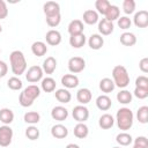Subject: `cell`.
Returning <instances> with one entry per match:
<instances>
[{"instance_id":"cell-1","label":"cell","mask_w":148,"mask_h":148,"mask_svg":"<svg viewBox=\"0 0 148 148\" xmlns=\"http://www.w3.org/2000/svg\"><path fill=\"white\" fill-rule=\"evenodd\" d=\"M9 62L13 74L15 76H20L25 73L27 71V60L22 51L15 50L9 54Z\"/></svg>"},{"instance_id":"cell-2","label":"cell","mask_w":148,"mask_h":148,"mask_svg":"<svg viewBox=\"0 0 148 148\" xmlns=\"http://www.w3.org/2000/svg\"><path fill=\"white\" fill-rule=\"evenodd\" d=\"M117 126L119 130H121L123 132H126L127 130H130L133 126V121H134V114L132 112L131 109L128 108H120L117 111L116 114V120Z\"/></svg>"},{"instance_id":"cell-3","label":"cell","mask_w":148,"mask_h":148,"mask_svg":"<svg viewBox=\"0 0 148 148\" xmlns=\"http://www.w3.org/2000/svg\"><path fill=\"white\" fill-rule=\"evenodd\" d=\"M112 81L118 88H126L130 84V75L125 66L117 65L112 69Z\"/></svg>"},{"instance_id":"cell-4","label":"cell","mask_w":148,"mask_h":148,"mask_svg":"<svg viewBox=\"0 0 148 148\" xmlns=\"http://www.w3.org/2000/svg\"><path fill=\"white\" fill-rule=\"evenodd\" d=\"M43 74H44V72H43L42 67L34 65V66L29 67L28 71L25 72V79L30 83H36L43 79Z\"/></svg>"},{"instance_id":"cell-5","label":"cell","mask_w":148,"mask_h":148,"mask_svg":"<svg viewBox=\"0 0 148 148\" xmlns=\"http://www.w3.org/2000/svg\"><path fill=\"white\" fill-rule=\"evenodd\" d=\"M86 68V60L81 57H72L68 60V69L72 74L81 73Z\"/></svg>"},{"instance_id":"cell-6","label":"cell","mask_w":148,"mask_h":148,"mask_svg":"<svg viewBox=\"0 0 148 148\" xmlns=\"http://www.w3.org/2000/svg\"><path fill=\"white\" fill-rule=\"evenodd\" d=\"M13 140V130L9 125L0 126V146L8 147Z\"/></svg>"},{"instance_id":"cell-7","label":"cell","mask_w":148,"mask_h":148,"mask_svg":"<svg viewBox=\"0 0 148 148\" xmlns=\"http://www.w3.org/2000/svg\"><path fill=\"white\" fill-rule=\"evenodd\" d=\"M72 116L77 123H84L89 118V110L86 105H76L72 111Z\"/></svg>"},{"instance_id":"cell-8","label":"cell","mask_w":148,"mask_h":148,"mask_svg":"<svg viewBox=\"0 0 148 148\" xmlns=\"http://www.w3.org/2000/svg\"><path fill=\"white\" fill-rule=\"evenodd\" d=\"M133 22H134L135 27H138V28H147L148 27V12L145 9L136 12L134 14Z\"/></svg>"},{"instance_id":"cell-9","label":"cell","mask_w":148,"mask_h":148,"mask_svg":"<svg viewBox=\"0 0 148 148\" xmlns=\"http://www.w3.org/2000/svg\"><path fill=\"white\" fill-rule=\"evenodd\" d=\"M51 117L52 119L57 120V121H64L67 119L68 117V110L65 108V106H61V105H57L52 109L51 111Z\"/></svg>"},{"instance_id":"cell-10","label":"cell","mask_w":148,"mask_h":148,"mask_svg":"<svg viewBox=\"0 0 148 148\" xmlns=\"http://www.w3.org/2000/svg\"><path fill=\"white\" fill-rule=\"evenodd\" d=\"M43 12H44L46 17L58 15V14H60V6L56 1H47L43 6Z\"/></svg>"},{"instance_id":"cell-11","label":"cell","mask_w":148,"mask_h":148,"mask_svg":"<svg viewBox=\"0 0 148 148\" xmlns=\"http://www.w3.org/2000/svg\"><path fill=\"white\" fill-rule=\"evenodd\" d=\"M45 39H46V43L51 46H57L61 43V34L58 31V30H54V29H51L46 32L45 35Z\"/></svg>"},{"instance_id":"cell-12","label":"cell","mask_w":148,"mask_h":148,"mask_svg":"<svg viewBox=\"0 0 148 148\" xmlns=\"http://www.w3.org/2000/svg\"><path fill=\"white\" fill-rule=\"evenodd\" d=\"M61 84L65 87V89L76 88L79 86V77L75 74H65L61 77Z\"/></svg>"},{"instance_id":"cell-13","label":"cell","mask_w":148,"mask_h":148,"mask_svg":"<svg viewBox=\"0 0 148 148\" xmlns=\"http://www.w3.org/2000/svg\"><path fill=\"white\" fill-rule=\"evenodd\" d=\"M113 22H110L105 18H102L98 21V31L101 34V36H109L113 32Z\"/></svg>"},{"instance_id":"cell-14","label":"cell","mask_w":148,"mask_h":148,"mask_svg":"<svg viewBox=\"0 0 148 148\" xmlns=\"http://www.w3.org/2000/svg\"><path fill=\"white\" fill-rule=\"evenodd\" d=\"M92 94L90 91V89L88 88H81L77 90L76 92V99L80 103V105H86L91 101Z\"/></svg>"},{"instance_id":"cell-15","label":"cell","mask_w":148,"mask_h":148,"mask_svg":"<svg viewBox=\"0 0 148 148\" xmlns=\"http://www.w3.org/2000/svg\"><path fill=\"white\" fill-rule=\"evenodd\" d=\"M83 29H84V25H83V22L81 20H73L69 22L68 24V34L71 36H74V35H80V34H83Z\"/></svg>"},{"instance_id":"cell-16","label":"cell","mask_w":148,"mask_h":148,"mask_svg":"<svg viewBox=\"0 0 148 148\" xmlns=\"http://www.w3.org/2000/svg\"><path fill=\"white\" fill-rule=\"evenodd\" d=\"M51 135L56 139H65L68 135V130L62 124H56L51 127Z\"/></svg>"},{"instance_id":"cell-17","label":"cell","mask_w":148,"mask_h":148,"mask_svg":"<svg viewBox=\"0 0 148 148\" xmlns=\"http://www.w3.org/2000/svg\"><path fill=\"white\" fill-rule=\"evenodd\" d=\"M22 94L27 98H29L30 101L34 102L37 97H39V95H40V88L38 86H36V84H30V86H28V87H25L23 89Z\"/></svg>"},{"instance_id":"cell-18","label":"cell","mask_w":148,"mask_h":148,"mask_svg":"<svg viewBox=\"0 0 148 148\" xmlns=\"http://www.w3.org/2000/svg\"><path fill=\"white\" fill-rule=\"evenodd\" d=\"M83 21L86 24H89V25H92V24H96L98 23L99 21V17H98V13L94 9H87L84 13H83V16H82Z\"/></svg>"},{"instance_id":"cell-19","label":"cell","mask_w":148,"mask_h":148,"mask_svg":"<svg viewBox=\"0 0 148 148\" xmlns=\"http://www.w3.org/2000/svg\"><path fill=\"white\" fill-rule=\"evenodd\" d=\"M96 106L101 111H108L112 106V101L108 95H99L96 98Z\"/></svg>"},{"instance_id":"cell-20","label":"cell","mask_w":148,"mask_h":148,"mask_svg":"<svg viewBox=\"0 0 148 148\" xmlns=\"http://www.w3.org/2000/svg\"><path fill=\"white\" fill-rule=\"evenodd\" d=\"M31 52L34 53V56L36 57H43L46 54L47 52V46L44 42L42 40H37V42H34L32 45H31Z\"/></svg>"},{"instance_id":"cell-21","label":"cell","mask_w":148,"mask_h":148,"mask_svg":"<svg viewBox=\"0 0 148 148\" xmlns=\"http://www.w3.org/2000/svg\"><path fill=\"white\" fill-rule=\"evenodd\" d=\"M88 45H89V47L91 50H99L104 45V38L98 34H94V35H91L89 37Z\"/></svg>"},{"instance_id":"cell-22","label":"cell","mask_w":148,"mask_h":148,"mask_svg":"<svg viewBox=\"0 0 148 148\" xmlns=\"http://www.w3.org/2000/svg\"><path fill=\"white\" fill-rule=\"evenodd\" d=\"M57 68V60L54 57H47L44 61H43V66L42 69L45 74H53V72Z\"/></svg>"},{"instance_id":"cell-23","label":"cell","mask_w":148,"mask_h":148,"mask_svg":"<svg viewBox=\"0 0 148 148\" xmlns=\"http://www.w3.org/2000/svg\"><path fill=\"white\" fill-rule=\"evenodd\" d=\"M54 96H56V99H57L58 102H60L61 104L69 103L71 99H72V95H71V92L68 91V89H65V88L57 89L56 92H54Z\"/></svg>"},{"instance_id":"cell-24","label":"cell","mask_w":148,"mask_h":148,"mask_svg":"<svg viewBox=\"0 0 148 148\" xmlns=\"http://www.w3.org/2000/svg\"><path fill=\"white\" fill-rule=\"evenodd\" d=\"M98 125L102 130H109L114 125V118L110 113H104L99 117Z\"/></svg>"},{"instance_id":"cell-25","label":"cell","mask_w":148,"mask_h":148,"mask_svg":"<svg viewBox=\"0 0 148 148\" xmlns=\"http://www.w3.org/2000/svg\"><path fill=\"white\" fill-rule=\"evenodd\" d=\"M73 133H74V135H75L77 139H84V138H87L88 134H89V128H88V126H87L84 123H77V124L74 126Z\"/></svg>"},{"instance_id":"cell-26","label":"cell","mask_w":148,"mask_h":148,"mask_svg":"<svg viewBox=\"0 0 148 148\" xmlns=\"http://www.w3.org/2000/svg\"><path fill=\"white\" fill-rule=\"evenodd\" d=\"M14 120V112L9 108L0 109V121L3 125H9Z\"/></svg>"},{"instance_id":"cell-27","label":"cell","mask_w":148,"mask_h":148,"mask_svg":"<svg viewBox=\"0 0 148 148\" xmlns=\"http://www.w3.org/2000/svg\"><path fill=\"white\" fill-rule=\"evenodd\" d=\"M56 80L51 76H47V77H44L42 79V83H40V88L43 91L45 92H52L56 90Z\"/></svg>"},{"instance_id":"cell-28","label":"cell","mask_w":148,"mask_h":148,"mask_svg":"<svg viewBox=\"0 0 148 148\" xmlns=\"http://www.w3.org/2000/svg\"><path fill=\"white\" fill-rule=\"evenodd\" d=\"M104 16H105L104 18L110 21V22H113V21L118 20L120 17V9H119V7L116 6V5H111Z\"/></svg>"},{"instance_id":"cell-29","label":"cell","mask_w":148,"mask_h":148,"mask_svg":"<svg viewBox=\"0 0 148 148\" xmlns=\"http://www.w3.org/2000/svg\"><path fill=\"white\" fill-rule=\"evenodd\" d=\"M86 36L84 34H80V35H74L69 37V45L74 49H80L86 44Z\"/></svg>"},{"instance_id":"cell-30","label":"cell","mask_w":148,"mask_h":148,"mask_svg":"<svg viewBox=\"0 0 148 148\" xmlns=\"http://www.w3.org/2000/svg\"><path fill=\"white\" fill-rule=\"evenodd\" d=\"M114 88H116V86H114L113 81H112L110 77H104V79H102V80L99 81V89H101L102 92H104L105 95L109 94V92H111V91H113Z\"/></svg>"},{"instance_id":"cell-31","label":"cell","mask_w":148,"mask_h":148,"mask_svg":"<svg viewBox=\"0 0 148 148\" xmlns=\"http://www.w3.org/2000/svg\"><path fill=\"white\" fill-rule=\"evenodd\" d=\"M120 43L124 46H133L136 43V37L133 32H124L120 35Z\"/></svg>"},{"instance_id":"cell-32","label":"cell","mask_w":148,"mask_h":148,"mask_svg":"<svg viewBox=\"0 0 148 148\" xmlns=\"http://www.w3.org/2000/svg\"><path fill=\"white\" fill-rule=\"evenodd\" d=\"M132 98H133L132 92H130V91L126 90V89H123V90H120V91L117 94V101H118L120 104H124V105L130 104V103L132 102Z\"/></svg>"},{"instance_id":"cell-33","label":"cell","mask_w":148,"mask_h":148,"mask_svg":"<svg viewBox=\"0 0 148 148\" xmlns=\"http://www.w3.org/2000/svg\"><path fill=\"white\" fill-rule=\"evenodd\" d=\"M116 141H117L118 145L125 147V146H130V145L132 143L133 138H132V135H131L130 133H127V132H121V133L117 134V136H116Z\"/></svg>"},{"instance_id":"cell-34","label":"cell","mask_w":148,"mask_h":148,"mask_svg":"<svg viewBox=\"0 0 148 148\" xmlns=\"http://www.w3.org/2000/svg\"><path fill=\"white\" fill-rule=\"evenodd\" d=\"M23 120L27 123V124H30V125H35L37 123H39L40 120V114L36 111H28L24 113L23 116Z\"/></svg>"},{"instance_id":"cell-35","label":"cell","mask_w":148,"mask_h":148,"mask_svg":"<svg viewBox=\"0 0 148 148\" xmlns=\"http://www.w3.org/2000/svg\"><path fill=\"white\" fill-rule=\"evenodd\" d=\"M110 6H111V3L108 0H96V2H95V8L97 9L96 12L98 14H102V15L106 14Z\"/></svg>"},{"instance_id":"cell-36","label":"cell","mask_w":148,"mask_h":148,"mask_svg":"<svg viewBox=\"0 0 148 148\" xmlns=\"http://www.w3.org/2000/svg\"><path fill=\"white\" fill-rule=\"evenodd\" d=\"M136 119L141 124H147L148 123V106L143 105L140 106L136 111Z\"/></svg>"},{"instance_id":"cell-37","label":"cell","mask_w":148,"mask_h":148,"mask_svg":"<svg viewBox=\"0 0 148 148\" xmlns=\"http://www.w3.org/2000/svg\"><path fill=\"white\" fill-rule=\"evenodd\" d=\"M25 136L31 140V141H35L39 138V130L35 126V125H30L25 128Z\"/></svg>"},{"instance_id":"cell-38","label":"cell","mask_w":148,"mask_h":148,"mask_svg":"<svg viewBox=\"0 0 148 148\" xmlns=\"http://www.w3.org/2000/svg\"><path fill=\"white\" fill-rule=\"evenodd\" d=\"M7 86H8V88L12 89V90H20V89H22L23 83H22V81H21L17 76H12V77H9V80L7 81Z\"/></svg>"},{"instance_id":"cell-39","label":"cell","mask_w":148,"mask_h":148,"mask_svg":"<svg viewBox=\"0 0 148 148\" xmlns=\"http://www.w3.org/2000/svg\"><path fill=\"white\" fill-rule=\"evenodd\" d=\"M123 10L126 15L133 14L135 10V1L134 0H124L123 1Z\"/></svg>"},{"instance_id":"cell-40","label":"cell","mask_w":148,"mask_h":148,"mask_svg":"<svg viewBox=\"0 0 148 148\" xmlns=\"http://www.w3.org/2000/svg\"><path fill=\"white\" fill-rule=\"evenodd\" d=\"M117 23H118V27L123 30H126L128 28H131V24H132V21L128 16H120L118 20H117Z\"/></svg>"},{"instance_id":"cell-41","label":"cell","mask_w":148,"mask_h":148,"mask_svg":"<svg viewBox=\"0 0 148 148\" xmlns=\"http://www.w3.org/2000/svg\"><path fill=\"white\" fill-rule=\"evenodd\" d=\"M60 22H61V15H60V14L46 17V23H47V25L51 27V28L58 27V25L60 24Z\"/></svg>"},{"instance_id":"cell-42","label":"cell","mask_w":148,"mask_h":148,"mask_svg":"<svg viewBox=\"0 0 148 148\" xmlns=\"http://www.w3.org/2000/svg\"><path fill=\"white\" fill-rule=\"evenodd\" d=\"M133 95L139 98V99H145L148 97V89L147 88H140V87H135Z\"/></svg>"},{"instance_id":"cell-43","label":"cell","mask_w":148,"mask_h":148,"mask_svg":"<svg viewBox=\"0 0 148 148\" xmlns=\"http://www.w3.org/2000/svg\"><path fill=\"white\" fill-rule=\"evenodd\" d=\"M135 87L140 88H147L148 89V77L145 75H140L135 80Z\"/></svg>"},{"instance_id":"cell-44","label":"cell","mask_w":148,"mask_h":148,"mask_svg":"<svg viewBox=\"0 0 148 148\" xmlns=\"http://www.w3.org/2000/svg\"><path fill=\"white\" fill-rule=\"evenodd\" d=\"M18 103H20V105L23 106V108H28V106H31V105L34 104V102L30 101L29 98H27L22 92H21L20 96H18Z\"/></svg>"},{"instance_id":"cell-45","label":"cell","mask_w":148,"mask_h":148,"mask_svg":"<svg viewBox=\"0 0 148 148\" xmlns=\"http://www.w3.org/2000/svg\"><path fill=\"white\" fill-rule=\"evenodd\" d=\"M8 16V8L3 0H0V20H3Z\"/></svg>"},{"instance_id":"cell-46","label":"cell","mask_w":148,"mask_h":148,"mask_svg":"<svg viewBox=\"0 0 148 148\" xmlns=\"http://www.w3.org/2000/svg\"><path fill=\"white\" fill-rule=\"evenodd\" d=\"M134 145L140 146L142 148H148V140L146 136H138L136 139H134Z\"/></svg>"},{"instance_id":"cell-47","label":"cell","mask_w":148,"mask_h":148,"mask_svg":"<svg viewBox=\"0 0 148 148\" xmlns=\"http://www.w3.org/2000/svg\"><path fill=\"white\" fill-rule=\"evenodd\" d=\"M139 68L142 73H148V58L145 57L139 61Z\"/></svg>"},{"instance_id":"cell-48","label":"cell","mask_w":148,"mask_h":148,"mask_svg":"<svg viewBox=\"0 0 148 148\" xmlns=\"http://www.w3.org/2000/svg\"><path fill=\"white\" fill-rule=\"evenodd\" d=\"M7 72H8V66H7V64H6L5 61L0 60V77L5 76V75L7 74Z\"/></svg>"},{"instance_id":"cell-49","label":"cell","mask_w":148,"mask_h":148,"mask_svg":"<svg viewBox=\"0 0 148 148\" xmlns=\"http://www.w3.org/2000/svg\"><path fill=\"white\" fill-rule=\"evenodd\" d=\"M65 148H80V146L76 145V143H68Z\"/></svg>"},{"instance_id":"cell-50","label":"cell","mask_w":148,"mask_h":148,"mask_svg":"<svg viewBox=\"0 0 148 148\" xmlns=\"http://www.w3.org/2000/svg\"><path fill=\"white\" fill-rule=\"evenodd\" d=\"M133 148H142V147H140V146H136V145H134V146H133Z\"/></svg>"},{"instance_id":"cell-51","label":"cell","mask_w":148,"mask_h":148,"mask_svg":"<svg viewBox=\"0 0 148 148\" xmlns=\"http://www.w3.org/2000/svg\"><path fill=\"white\" fill-rule=\"evenodd\" d=\"M1 31H2V27H1V24H0V34H1Z\"/></svg>"},{"instance_id":"cell-52","label":"cell","mask_w":148,"mask_h":148,"mask_svg":"<svg viewBox=\"0 0 148 148\" xmlns=\"http://www.w3.org/2000/svg\"><path fill=\"white\" fill-rule=\"evenodd\" d=\"M113 148H120V147H113Z\"/></svg>"},{"instance_id":"cell-53","label":"cell","mask_w":148,"mask_h":148,"mask_svg":"<svg viewBox=\"0 0 148 148\" xmlns=\"http://www.w3.org/2000/svg\"><path fill=\"white\" fill-rule=\"evenodd\" d=\"M0 52H1V49H0Z\"/></svg>"},{"instance_id":"cell-54","label":"cell","mask_w":148,"mask_h":148,"mask_svg":"<svg viewBox=\"0 0 148 148\" xmlns=\"http://www.w3.org/2000/svg\"><path fill=\"white\" fill-rule=\"evenodd\" d=\"M0 79H1V77H0Z\"/></svg>"}]
</instances>
